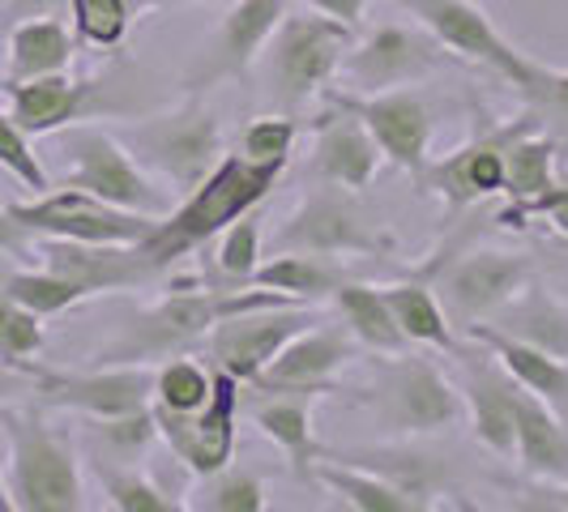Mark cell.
Listing matches in <instances>:
<instances>
[{"instance_id":"obj_1","label":"cell","mask_w":568,"mask_h":512,"mask_svg":"<svg viewBox=\"0 0 568 512\" xmlns=\"http://www.w3.org/2000/svg\"><path fill=\"white\" fill-rule=\"evenodd\" d=\"M270 304H300L295 295L265 290V286H193V290H171L159 304H145L129 316V325L115 334L94 363H145L154 368L159 359L168 363L175 355H189L197 341L210 338V329L223 316L270 308Z\"/></svg>"},{"instance_id":"obj_2","label":"cell","mask_w":568,"mask_h":512,"mask_svg":"<svg viewBox=\"0 0 568 512\" xmlns=\"http://www.w3.org/2000/svg\"><path fill=\"white\" fill-rule=\"evenodd\" d=\"M283 171L286 167L253 163L244 154H223L219 167L210 171L193 193H184V201L175 209H168L154 223V231L138 244V253L145 256V265L154 274H163L180 256L197 253L210 239H219L240 214L256 209L261 201L274 193Z\"/></svg>"},{"instance_id":"obj_3","label":"cell","mask_w":568,"mask_h":512,"mask_svg":"<svg viewBox=\"0 0 568 512\" xmlns=\"http://www.w3.org/2000/svg\"><path fill=\"white\" fill-rule=\"evenodd\" d=\"M0 431L9 444V495L22 512H82V470L73 440L30 406H0Z\"/></svg>"},{"instance_id":"obj_4","label":"cell","mask_w":568,"mask_h":512,"mask_svg":"<svg viewBox=\"0 0 568 512\" xmlns=\"http://www.w3.org/2000/svg\"><path fill=\"white\" fill-rule=\"evenodd\" d=\"M355 39L359 30L342 27L316 9L286 13L261 52L270 103L283 112H300L316 94H325V85H334L342 73V60L355 48Z\"/></svg>"},{"instance_id":"obj_5","label":"cell","mask_w":568,"mask_h":512,"mask_svg":"<svg viewBox=\"0 0 568 512\" xmlns=\"http://www.w3.org/2000/svg\"><path fill=\"white\" fill-rule=\"evenodd\" d=\"M368 406L376 423L398 436H432L462 423L466 414V398L457 393V385L419 350L385 355Z\"/></svg>"},{"instance_id":"obj_6","label":"cell","mask_w":568,"mask_h":512,"mask_svg":"<svg viewBox=\"0 0 568 512\" xmlns=\"http://www.w3.org/2000/svg\"><path fill=\"white\" fill-rule=\"evenodd\" d=\"M133 158L145 171L163 175L175 193H193L210 171L219 167L223 150V124L201 99H184L171 112L150 115L129 133Z\"/></svg>"},{"instance_id":"obj_7","label":"cell","mask_w":568,"mask_h":512,"mask_svg":"<svg viewBox=\"0 0 568 512\" xmlns=\"http://www.w3.org/2000/svg\"><path fill=\"white\" fill-rule=\"evenodd\" d=\"M432 290L454 329L484 325L509 308L513 299L535 283V269L521 253H496V248H475V253L449 256L440 265H427Z\"/></svg>"},{"instance_id":"obj_8","label":"cell","mask_w":568,"mask_h":512,"mask_svg":"<svg viewBox=\"0 0 568 512\" xmlns=\"http://www.w3.org/2000/svg\"><path fill=\"white\" fill-rule=\"evenodd\" d=\"M13 223H22L30 235H48V239H78V244H142L154 231V214H133L120 209L112 201L94 197L85 188H48L34 201H13L4 205Z\"/></svg>"},{"instance_id":"obj_9","label":"cell","mask_w":568,"mask_h":512,"mask_svg":"<svg viewBox=\"0 0 568 512\" xmlns=\"http://www.w3.org/2000/svg\"><path fill=\"white\" fill-rule=\"evenodd\" d=\"M274 248L278 253H313L329 256V260H346V256H385L394 244H389L385 231L372 227L368 214L355 205L351 188L321 184L278 227Z\"/></svg>"},{"instance_id":"obj_10","label":"cell","mask_w":568,"mask_h":512,"mask_svg":"<svg viewBox=\"0 0 568 512\" xmlns=\"http://www.w3.org/2000/svg\"><path fill=\"white\" fill-rule=\"evenodd\" d=\"M410 18H419V27L462 60H475L496 69L509 85H517L521 94H530L542 82V64L526 60L500 30L491 27L484 9L475 0H398Z\"/></svg>"},{"instance_id":"obj_11","label":"cell","mask_w":568,"mask_h":512,"mask_svg":"<svg viewBox=\"0 0 568 512\" xmlns=\"http://www.w3.org/2000/svg\"><path fill=\"white\" fill-rule=\"evenodd\" d=\"M64 150H69V163H73L64 184L85 188V193L112 201L120 209H133V214L163 218L171 209V197L159 188V180L133 158L129 145L115 142L112 133H103V129H69Z\"/></svg>"},{"instance_id":"obj_12","label":"cell","mask_w":568,"mask_h":512,"mask_svg":"<svg viewBox=\"0 0 568 512\" xmlns=\"http://www.w3.org/2000/svg\"><path fill=\"white\" fill-rule=\"evenodd\" d=\"M325 99L359 115L364 129L381 145V154L424 188L427 163H432L427 150L436 137V107L424 99V90L398 85V90H381V94H351V90L325 85Z\"/></svg>"},{"instance_id":"obj_13","label":"cell","mask_w":568,"mask_h":512,"mask_svg":"<svg viewBox=\"0 0 568 512\" xmlns=\"http://www.w3.org/2000/svg\"><path fill=\"white\" fill-rule=\"evenodd\" d=\"M30 389L39 393V406L73 410L82 419H120L150 410L154 401V368L145 363H94L90 371H30Z\"/></svg>"},{"instance_id":"obj_14","label":"cell","mask_w":568,"mask_h":512,"mask_svg":"<svg viewBox=\"0 0 568 512\" xmlns=\"http://www.w3.org/2000/svg\"><path fill=\"white\" fill-rule=\"evenodd\" d=\"M542 129V120L535 112H521L509 124H491L479 129L466 145H457L454 154L427 163L424 188H432L436 197L445 201V214L454 218L462 209L479 205V201L505 193V154H509L513 137Z\"/></svg>"},{"instance_id":"obj_15","label":"cell","mask_w":568,"mask_h":512,"mask_svg":"<svg viewBox=\"0 0 568 512\" xmlns=\"http://www.w3.org/2000/svg\"><path fill=\"white\" fill-rule=\"evenodd\" d=\"M235 410H240V380L219 368H214V389H210L205 406H197V410L168 414V410L150 406L159 440L197 479H210V474H219V470L231 465V453H235Z\"/></svg>"},{"instance_id":"obj_16","label":"cell","mask_w":568,"mask_h":512,"mask_svg":"<svg viewBox=\"0 0 568 512\" xmlns=\"http://www.w3.org/2000/svg\"><path fill=\"white\" fill-rule=\"evenodd\" d=\"M316 313L300 299V304H270V308H248V313L223 316L210 329V359L214 368L235 376L240 385H256L261 371L274 363V355L300 329H308Z\"/></svg>"},{"instance_id":"obj_17","label":"cell","mask_w":568,"mask_h":512,"mask_svg":"<svg viewBox=\"0 0 568 512\" xmlns=\"http://www.w3.org/2000/svg\"><path fill=\"white\" fill-rule=\"evenodd\" d=\"M445 64V48L415 27H376L368 39H355V48L342 60V73L351 94H381L398 85H419Z\"/></svg>"},{"instance_id":"obj_18","label":"cell","mask_w":568,"mask_h":512,"mask_svg":"<svg viewBox=\"0 0 568 512\" xmlns=\"http://www.w3.org/2000/svg\"><path fill=\"white\" fill-rule=\"evenodd\" d=\"M364 346L346 325H308L274 355V363L261 371L256 389H291V393H338V371L355 363Z\"/></svg>"},{"instance_id":"obj_19","label":"cell","mask_w":568,"mask_h":512,"mask_svg":"<svg viewBox=\"0 0 568 512\" xmlns=\"http://www.w3.org/2000/svg\"><path fill=\"white\" fill-rule=\"evenodd\" d=\"M34 256L43 269H52L73 286H82L85 299L108 295V290H133L154 283L159 274L145 265L138 244H78V239H48L39 235Z\"/></svg>"},{"instance_id":"obj_20","label":"cell","mask_w":568,"mask_h":512,"mask_svg":"<svg viewBox=\"0 0 568 512\" xmlns=\"http://www.w3.org/2000/svg\"><path fill=\"white\" fill-rule=\"evenodd\" d=\"M329 112L313 120V171L325 180V184H338V188H351V193H364L376 171L385 163L381 145L364 129V120L342 107L334 99H325Z\"/></svg>"},{"instance_id":"obj_21","label":"cell","mask_w":568,"mask_h":512,"mask_svg":"<svg viewBox=\"0 0 568 512\" xmlns=\"http://www.w3.org/2000/svg\"><path fill=\"white\" fill-rule=\"evenodd\" d=\"M0 90L9 94V115L18 120V129L27 137H43V133H60L69 129L73 120H85L99 99L103 82L99 78H69L64 73H48V78H34V82H0Z\"/></svg>"},{"instance_id":"obj_22","label":"cell","mask_w":568,"mask_h":512,"mask_svg":"<svg viewBox=\"0 0 568 512\" xmlns=\"http://www.w3.org/2000/svg\"><path fill=\"white\" fill-rule=\"evenodd\" d=\"M462 368H466V410L470 427L479 436V444L496 457H513L517 449V380L500 368V359L491 350H462Z\"/></svg>"},{"instance_id":"obj_23","label":"cell","mask_w":568,"mask_h":512,"mask_svg":"<svg viewBox=\"0 0 568 512\" xmlns=\"http://www.w3.org/2000/svg\"><path fill=\"white\" fill-rule=\"evenodd\" d=\"M291 4L295 0H240V4H231L227 18L214 30V43H210L205 69L197 73V85L219 82V78H244L261 60L270 34L291 13Z\"/></svg>"},{"instance_id":"obj_24","label":"cell","mask_w":568,"mask_h":512,"mask_svg":"<svg viewBox=\"0 0 568 512\" xmlns=\"http://www.w3.org/2000/svg\"><path fill=\"white\" fill-rule=\"evenodd\" d=\"M462 334H466V341H475V346L491 350V355L500 359V368L509 371L526 393H535L539 401H547V406L568 423V363L565 359L547 355V350L530 346V341L513 338V334L496 329V325H487V320L484 325L462 329Z\"/></svg>"},{"instance_id":"obj_25","label":"cell","mask_w":568,"mask_h":512,"mask_svg":"<svg viewBox=\"0 0 568 512\" xmlns=\"http://www.w3.org/2000/svg\"><path fill=\"white\" fill-rule=\"evenodd\" d=\"M265 398L253 406V423L283 449L291 470L313 483V465L329 453L313 436V393H291V389H261Z\"/></svg>"},{"instance_id":"obj_26","label":"cell","mask_w":568,"mask_h":512,"mask_svg":"<svg viewBox=\"0 0 568 512\" xmlns=\"http://www.w3.org/2000/svg\"><path fill=\"white\" fill-rule=\"evenodd\" d=\"M517 465L539 483H568V423L517 385Z\"/></svg>"},{"instance_id":"obj_27","label":"cell","mask_w":568,"mask_h":512,"mask_svg":"<svg viewBox=\"0 0 568 512\" xmlns=\"http://www.w3.org/2000/svg\"><path fill=\"white\" fill-rule=\"evenodd\" d=\"M313 483L329 487L334 495H342L346 509H359V512H415L424 509L410 491L402 483H394L389 474L381 470H368V465H351L342 457H321L313 465Z\"/></svg>"},{"instance_id":"obj_28","label":"cell","mask_w":568,"mask_h":512,"mask_svg":"<svg viewBox=\"0 0 568 512\" xmlns=\"http://www.w3.org/2000/svg\"><path fill=\"white\" fill-rule=\"evenodd\" d=\"M334 308H338L342 325L355 334V341L372 350V355H402L410 350V341L402 334L398 316L385 299V286H368V283H346L334 290Z\"/></svg>"},{"instance_id":"obj_29","label":"cell","mask_w":568,"mask_h":512,"mask_svg":"<svg viewBox=\"0 0 568 512\" xmlns=\"http://www.w3.org/2000/svg\"><path fill=\"white\" fill-rule=\"evenodd\" d=\"M69 64H73V34L60 18L13 22L9 64H4L9 82H34V78H48V73H64Z\"/></svg>"},{"instance_id":"obj_30","label":"cell","mask_w":568,"mask_h":512,"mask_svg":"<svg viewBox=\"0 0 568 512\" xmlns=\"http://www.w3.org/2000/svg\"><path fill=\"white\" fill-rule=\"evenodd\" d=\"M491 325L513 334V338L539 346L547 355H556V359H568V308L556 304L542 286H535V283L526 286Z\"/></svg>"},{"instance_id":"obj_31","label":"cell","mask_w":568,"mask_h":512,"mask_svg":"<svg viewBox=\"0 0 568 512\" xmlns=\"http://www.w3.org/2000/svg\"><path fill=\"white\" fill-rule=\"evenodd\" d=\"M346 283L342 260L313 253H278L274 260H261L248 286H265V290H283L295 299H334V290Z\"/></svg>"},{"instance_id":"obj_32","label":"cell","mask_w":568,"mask_h":512,"mask_svg":"<svg viewBox=\"0 0 568 512\" xmlns=\"http://www.w3.org/2000/svg\"><path fill=\"white\" fill-rule=\"evenodd\" d=\"M385 299H389V308L398 316L402 334L406 341H415V346H432V350H445V355H457V329L449 325V316L440 308V299H436V290L427 283H394L385 286Z\"/></svg>"},{"instance_id":"obj_33","label":"cell","mask_w":568,"mask_h":512,"mask_svg":"<svg viewBox=\"0 0 568 512\" xmlns=\"http://www.w3.org/2000/svg\"><path fill=\"white\" fill-rule=\"evenodd\" d=\"M556 184V137L547 129H530L513 137L505 154V197L509 205L530 201Z\"/></svg>"},{"instance_id":"obj_34","label":"cell","mask_w":568,"mask_h":512,"mask_svg":"<svg viewBox=\"0 0 568 512\" xmlns=\"http://www.w3.org/2000/svg\"><path fill=\"white\" fill-rule=\"evenodd\" d=\"M94 479L103 487L108 504L115 512H180L184 504L171 500L163 487L154 483L145 470H138L133 461H108V457H94Z\"/></svg>"},{"instance_id":"obj_35","label":"cell","mask_w":568,"mask_h":512,"mask_svg":"<svg viewBox=\"0 0 568 512\" xmlns=\"http://www.w3.org/2000/svg\"><path fill=\"white\" fill-rule=\"evenodd\" d=\"M214 389V368H205L189 355H175L163 368H154V410H168V414H189L205 406Z\"/></svg>"},{"instance_id":"obj_36","label":"cell","mask_w":568,"mask_h":512,"mask_svg":"<svg viewBox=\"0 0 568 512\" xmlns=\"http://www.w3.org/2000/svg\"><path fill=\"white\" fill-rule=\"evenodd\" d=\"M0 290H4L9 299H18L22 308H30L34 316H43V320L85 304L82 286H73L69 278H60V274L43 269V265H39V269H18V274H9Z\"/></svg>"},{"instance_id":"obj_37","label":"cell","mask_w":568,"mask_h":512,"mask_svg":"<svg viewBox=\"0 0 568 512\" xmlns=\"http://www.w3.org/2000/svg\"><path fill=\"white\" fill-rule=\"evenodd\" d=\"M69 13H73V30L82 43L99 52H115L129 39L138 4L133 0H69Z\"/></svg>"},{"instance_id":"obj_38","label":"cell","mask_w":568,"mask_h":512,"mask_svg":"<svg viewBox=\"0 0 568 512\" xmlns=\"http://www.w3.org/2000/svg\"><path fill=\"white\" fill-rule=\"evenodd\" d=\"M39 350H43V316H34L0 290V363L30 376Z\"/></svg>"},{"instance_id":"obj_39","label":"cell","mask_w":568,"mask_h":512,"mask_svg":"<svg viewBox=\"0 0 568 512\" xmlns=\"http://www.w3.org/2000/svg\"><path fill=\"white\" fill-rule=\"evenodd\" d=\"M85 427L94 431V440L108 449V461H142L150 453V444L159 440V427H154V414L150 410H138V414H120V419H85Z\"/></svg>"},{"instance_id":"obj_40","label":"cell","mask_w":568,"mask_h":512,"mask_svg":"<svg viewBox=\"0 0 568 512\" xmlns=\"http://www.w3.org/2000/svg\"><path fill=\"white\" fill-rule=\"evenodd\" d=\"M261 265V227H256L253 209L240 214L223 235H219V253H214V269L227 278L231 286H248Z\"/></svg>"},{"instance_id":"obj_41","label":"cell","mask_w":568,"mask_h":512,"mask_svg":"<svg viewBox=\"0 0 568 512\" xmlns=\"http://www.w3.org/2000/svg\"><path fill=\"white\" fill-rule=\"evenodd\" d=\"M197 509L210 512H265L270 500H265V483L248 474V470H219L205 479V491H201Z\"/></svg>"},{"instance_id":"obj_42","label":"cell","mask_w":568,"mask_h":512,"mask_svg":"<svg viewBox=\"0 0 568 512\" xmlns=\"http://www.w3.org/2000/svg\"><path fill=\"white\" fill-rule=\"evenodd\" d=\"M295 137H300V124H295L291 115H265V120H253V124L240 133V154L253 158V163L286 167Z\"/></svg>"},{"instance_id":"obj_43","label":"cell","mask_w":568,"mask_h":512,"mask_svg":"<svg viewBox=\"0 0 568 512\" xmlns=\"http://www.w3.org/2000/svg\"><path fill=\"white\" fill-rule=\"evenodd\" d=\"M0 167L9 171V175H18L22 184H27V193H48L52 184H48V171L39 163V154L30 150V137L18 129V120L9 112H0Z\"/></svg>"},{"instance_id":"obj_44","label":"cell","mask_w":568,"mask_h":512,"mask_svg":"<svg viewBox=\"0 0 568 512\" xmlns=\"http://www.w3.org/2000/svg\"><path fill=\"white\" fill-rule=\"evenodd\" d=\"M526 218H542V223H551V231L556 235H565L568 239V180L560 184H551L547 193H539V197H530V201H517V205H505L500 209V223L505 227H521Z\"/></svg>"},{"instance_id":"obj_45","label":"cell","mask_w":568,"mask_h":512,"mask_svg":"<svg viewBox=\"0 0 568 512\" xmlns=\"http://www.w3.org/2000/svg\"><path fill=\"white\" fill-rule=\"evenodd\" d=\"M368 4L372 0H308V9H316V13H325V18H334V22H342V27L351 30L364 27Z\"/></svg>"},{"instance_id":"obj_46","label":"cell","mask_w":568,"mask_h":512,"mask_svg":"<svg viewBox=\"0 0 568 512\" xmlns=\"http://www.w3.org/2000/svg\"><path fill=\"white\" fill-rule=\"evenodd\" d=\"M0 253L18 256V260H27L34 256V244H30V231L22 223H13L9 218V209H0Z\"/></svg>"},{"instance_id":"obj_47","label":"cell","mask_w":568,"mask_h":512,"mask_svg":"<svg viewBox=\"0 0 568 512\" xmlns=\"http://www.w3.org/2000/svg\"><path fill=\"white\" fill-rule=\"evenodd\" d=\"M69 9V0H4V13L13 22H27V18H60Z\"/></svg>"},{"instance_id":"obj_48","label":"cell","mask_w":568,"mask_h":512,"mask_svg":"<svg viewBox=\"0 0 568 512\" xmlns=\"http://www.w3.org/2000/svg\"><path fill=\"white\" fill-rule=\"evenodd\" d=\"M30 389V376L18 368H9V363H0V406H9L13 393H27Z\"/></svg>"},{"instance_id":"obj_49","label":"cell","mask_w":568,"mask_h":512,"mask_svg":"<svg viewBox=\"0 0 568 512\" xmlns=\"http://www.w3.org/2000/svg\"><path fill=\"white\" fill-rule=\"evenodd\" d=\"M560 491V500H535V504H526V509H551V512H568V483H556Z\"/></svg>"},{"instance_id":"obj_50","label":"cell","mask_w":568,"mask_h":512,"mask_svg":"<svg viewBox=\"0 0 568 512\" xmlns=\"http://www.w3.org/2000/svg\"><path fill=\"white\" fill-rule=\"evenodd\" d=\"M0 512H13V495H9V483L0 479Z\"/></svg>"},{"instance_id":"obj_51","label":"cell","mask_w":568,"mask_h":512,"mask_svg":"<svg viewBox=\"0 0 568 512\" xmlns=\"http://www.w3.org/2000/svg\"><path fill=\"white\" fill-rule=\"evenodd\" d=\"M163 4H168V0H163Z\"/></svg>"},{"instance_id":"obj_52","label":"cell","mask_w":568,"mask_h":512,"mask_svg":"<svg viewBox=\"0 0 568 512\" xmlns=\"http://www.w3.org/2000/svg\"><path fill=\"white\" fill-rule=\"evenodd\" d=\"M0 4H4V0H0Z\"/></svg>"}]
</instances>
